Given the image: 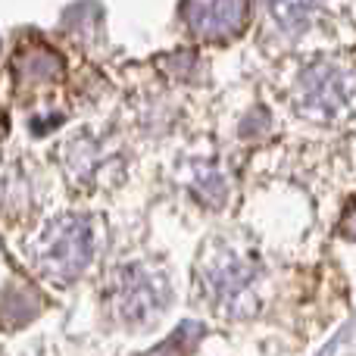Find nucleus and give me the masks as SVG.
<instances>
[{
	"label": "nucleus",
	"mask_w": 356,
	"mask_h": 356,
	"mask_svg": "<svg viewBox=\"0 0 356 356\" xmlns=\"http://www.w3.org/2000/svg\"><path fill=\"white\" fill-rule=\"evenodd\" d=\"M266 10L282 31L300 35L316 16V0H266Z\"/></svg>",
	"instance_id": "6"
},
{
	"label": "nucleus",
	"mask_w": 356,
	"mask_h": 356,
	"mask_svg": "<svg viewBox=\"0 0 356 356\" xmlns=\"http://www.w3.org/2000/svg\"><path fill=\"white\" fill-rule=\"evenodd\" d=\"M200 282L207 288L213 307H222L228 313L241 316L253 294L257 263H250L244 253L228 244H213L200 263Z\"/></svg>",
	"instance_id": "3"
},
{
	"label": "nucleus",
	"mask_w": 356,
	"mask_h": 356,
	"mask_svg": "<svg viewBox=\"0 0 356 356\" xmlns=\"http://www.w3.org/2000/svg\"><path fill=\"white\" fill-rule=\"evenodd\" d=\"M106 309L119 325H154L169 303V275L141 259L122 263L106 282Z\"/></svg>",
	"instance_id": "2"
},
{
	"label": "nucleus",
	"mask_w": 356,
	"mask_h": 356,
	"mask_svg": "<svg viewBox=\"0 0 356 356\" xmlns=\"http://www.w3.org/2000/svg\"><path fill=\"white\" fill-rule=\"evenodd\" d=\"M341 228H344L347 238H353V241H356V207L350 209V213H347V219H344V225H341Z\"/></svg>",
	"instance_id": "8"
},
{
	"label": "nucleus",
	"mask_w": 356,
	"mask_h": 356,
	"mask_svg": "<svg viewBox=\"0 0 356 356\" xmlns=\"http://www.w3.org/2000/svg\"><path fill=\"white\" fill-rule=\"evenodd\" d=\"M194 172L197 175H194V181H191V191L207 203H222V197H225V178L219 175V169L197 166Z\"/></svg>",
	"instance_id": "7"
},
{
	"label": "nucleus",
	"mask_w": 356,
	"mask_h": 356,
	"mask_svg": "<svg viewBox=\"0 0 356 356\" xmlns=\"http://www.w3.org/2000/svg\"><path fill=\"white\" fill-rule=\"evenodd\" d=\"M247 0H181V19L200 41H228L247 25Z\"/></svg>",
	"instance_id": "4"
},
{
	"label": "nucleus",
	"mask_w": 356,
	"mask_h": 356,
	"mask_svg": "<svg viewBox=\"0 0 356 356\" xmlns=\"http://www.w3.org/2000/svg\"><path fill=\"white\" fill-rule=\"evenodd\" d=\"M94 257V232L85 216H56L29 241V259L47 282H75Z\"/></svg>",
	"instance_id": "1"
},
{
	"label": "nucleus",
	"mask_w": 356,
	"mask_h": 356,
	"mask_svg": "<svg viewBox=\"0 0 356 356\" xmlns=\"http://www.w3.org/2000/svg\"><path fill=\"white\" fill-rule=\"evenodd\" d=\"M297 100L309 116H334L347 104V81L328 63H316L297 81Z\"/></svg>",
	"instance_id": "5"
}]
</instances>
